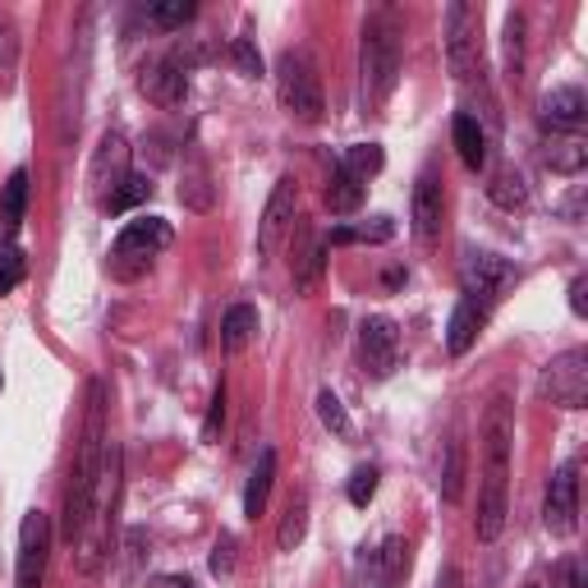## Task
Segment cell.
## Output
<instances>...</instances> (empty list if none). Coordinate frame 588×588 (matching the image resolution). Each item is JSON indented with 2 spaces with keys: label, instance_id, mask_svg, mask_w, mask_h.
Instances as JSON below:
<instances>
[{
  "label": "cell",
  "instance_id": "1",
  "mask_svg": "<svg viewBox=\"0 0 588 588\" xmlns=\"http://www.w3.org/2000/svg\"><path fill=\"white\" fill-rule=\"evenodd\" d=\"M111 470V446H106V386L92 382L87 386V419H83V437H79V460L70 474V492H65V538L79 543L83 529L92 524L97 510V487Z\"/></svg>",
  "mask_w": 588,
  "mask_h": 588
},
{
  "label": "cell",
  "instance_id": "2",
  "mask_svg": "<svg viewBox=\"0 0 588 588\" xmlns=\"http://www.w3.org/2000/svg\"><path fill=\"white\" fill-rule=\"evenodd\" d=\"M510 442H515V414L510 400L497 395L483 419V492H478V538L497 543L510 515Z\"/></svg>",
  "mask_w": 588,
  "mask_h": 588
},
{
  "label": "cell",
  "instance_id": "3",
  "mask_svg": "<svg viewBox=\"0 0 588 588\" xmlns=\"http://www.w3.org/2000/svg\"><path fill=\"white\" fill-rule=\"evenodd\" d=\"M400 79V28L391 14L363 23V92L368 102L382 106Z\"/></svg>",
  "mask_w": 588,
  "mask_h": 588
},
{
  "label": "cell",
  "instance_id": "4",
  "mask_svg": "<svg viewBox=\"0 0 588 588\" xmlns=\"http://www.w3.org/2000/svg\"><path fill=\"white\" fill-rule=\"evenodd\" d=\"M276 92H281V106L290 120L299 125H318L327 102H322V83H318V70L313 60L303 51H286L281 65H276Z\"/></svg>",
  "mask_w": 588,
  "mask_h": 588
},
{
  "label": "cell",
  "instance_id": "5",
  "mask_svg": "<svg viewBox=\"0 0 588 588\" xmlns=\"http://www.w3.org/2000/svg\"><path fill=\"white\" fill-rule=\"evenodd\" d=\"M538 391L561 410H584L588 405V350H566L543 368Z\"/></svg>",
  "mask_w": 588,
  "mask_h": 588
},
{
  "label": "cell",
  "instance_id": "6",
  "mask_svg": "<svg viewBox=\"0 0 588 588\" xmlns=\"http://www.w3.org/2000/svg\"><path fill=\"white\" fill-rule=\"evenodd\" d=\"M47 556H51V515L28 510L19 524V566H14V588H42L47 579Z\"/></svg>",
  "mask_w": 588,
  "mask_h": 588
},
{
  "label": "cell",
  "instance_id": "7",
  "mask_svg": "<svg viewBox=\"0 0 588 588\" xmlns=\"http://www.w3.org/2000/svg\"><path fill=\"white\" fill-rule=\"evenodd\" d=\"M460 281H464V299L478 303V308H492L506 286L519 281V271H515V262H506L497 254H470L460 267Z\"/></svg>",
  "mask_w": 588,
  "mask_h": 588
},
{
  "label": "cell",
  "instance_id": "8",
  "mask_svg": "<svg viewBox=\"0 0 588 588\" xmlns=\"http://www.w3.org/2000/svg\"><path fill=\"white\" fill-rule=\"evenodd\" d=\"M446 65L460 83L478 70V10L470 0H455L446 10Z\"/></svg>",
  "mask_w": 588,
  "mask_h": 588
},
{
  "label": "cell",
  "instance_id": "9",
  "mask_svg": "<svg viewBox=\"0 0 588 588\" xmlns=\"http://www.w3.org/2000/svg\"><path fill=\"white\" fill-rule=\"evenodd\" d=\"M543 524H547V534H556V538L575 534V524H579V464L575 460H566L561 470L551 474L547 502H543Z\"/></svg>",
  "mask_w": 588,
  "mask_h": 588
},
{
  "label": "cell",
  "instance_id": "10",
  "mask_svg": "<svg viewBox=\"0 0 588 588\" xmlns=\"http://www.w3.org/2000/svg\"><path fill=\"white\" fill-rule=\"evenodd\" d=\"M166 244H171V226L162 221V216H147V212H143V216H134V221L115 235V249H111V254H115L120 267H125V262L147 267L152 258L166 249Z\"/></svg>",
  "mask_w": 588,
  "mask_h": 588
},
{
  "label": "cell",
  "instance_id": "11",
  "mask_svg": "<svg viewBox=\"0 0 588 588\" xmlns=\"http://www.w3.org/2000/svg\"><path fill=\"white\" fill-rule=\"evenodd\" d=\"M359 359L373 378H391L400 363V331L391 318H368L359 327Z\"/></svg>",
  "mask_w": 588,
  "mask_h": 588
},
{
  "label": "cell",
  "instance_id": "12",
  "mask_svg": "<svg viewBox=\"0 0 588 588\" xmlns=\"http://www.w3.org/2000/svg\"><path fill=\"white\" fill-rule=\"evenodd\" d=\"M295 203H299L295 179H281V184L271 189L267 212H262V221H258V254H262V258H271L276 249H281V235H286L290 221H295Z\"/></svg>",
  "mask_w": 588,
  "mask_h": 588
},
{
  "label": "cell",
  "instance_id": "13",
  "mask_svg": "<svg viewBox=\"0 0 588 588\" xmlns=\"http://www.w3.org/2000/svg\"><path fill=\"white\" fill-rule=\"evenodd\" d=\"M143 92L162 106H179L184 97H189V65H184V55L171 51L166 60H157V65L143 74Z\"/></svg>",
  "mask_w": 588,
  "mask_h": 588
},
{
  "label": "cell",
  "instance_id": "14",
  "mask_svg": "<svg viewBox=\"0 0 588 588\" xmlns=\"http://www.w3.org/2000/svg\"><path fill=\"white\" fill-rule=\"evenodd\" d=\"M442 212H446V198H442V179L423 171L419 184H414V235L423 244H437L442 235Z\"/></svg>",
  "mask_w": 588,
  "mask_h": 588
},
{
  "label": "cell",
  "instance_id": "15",
  "mask_svg": "<svg viewBox=\"0 0 588 588\" xmlns=\"http://www.w3.org/2000/svg\"><path fill=\"white\" fill-rule=\"evenodd\" d=\"M584 115H588V102H584L579 87H551L543 97V125H551V130L570 134L584 125Z\"/></svg>",
  "mask_w": 588,
  "mask_h": 588
},
{
  "label": "cell",
  "instance_id": "16",
  "mask_svg": "<svg viewBox=\"0 0 588 588\" xmlns=\"http://www.w3.org/2000/svg\"><path fill=\"white\" fill-rule=\"evenodd\" d=\"M125 166H130V143L120 138V134H106V138H102V147H97V162H92V184L111 194L115 184L130 175Z\"/></svg>",
  "mask_w": 588,
  "mask_h": 588
},
{
  "label": "cell",
  "instance_id": "17",
  "mask_svg": "<svg viewBox=\"0 0 588 588\" xmlns=\"http://www.w3.org/2000/svg\"><path fill=\"white\" fill-rule=\"evenodd\" d=\"M483 322H487V308H478V303H470V299H460L455 313H451V327H446V350H451V354H470L474 340H478V331H483Z\"/></svg>",
  "mask_w": 588,
  "mask_h": 588
},
{
  "label": "cell",
  "instance_id": "18",
  "mask_svg": "<svg viewBox=\"0 0 588 588\" xmlns=\"http://www.w3.org/2000/svg\"><path fill=\"white\" fill-rule=\"evenodd\" d=\"M451 138H455L460 162L470 166V171H483V166H487V134H483V125H478V120H474L470 111H460V115H455Z\"/></svg>",
  "mask_w": 588,
  "mask_h": 588
},
{
  "label": "cell",
  "instance_id": "19",
  "mask_svg": "<svg viewBox=\"0 0 588 588\" xmlns=\"http://www.w3.org/2000/svg\"><path fill=\"white\" fill-rule=\"evenodd\" d=\"M23 212H28V171L19 166L6 179V189H0V235L14 239L19 226H23Z\"/></svg>",
  "mask_w": 588,
  "mask_h": 588
},
{
  "label": "cell",
  "instance_id": "20",
  "mask_svg": "<svg viewBox=\"0 0 588 588\" xmlns=\"http://www.w3.org/2000/svg\"><path fill=\"white\" fill-rule=\"evenodd\" d=\"M363 194H368V184L354 179L345 166L331 171V179H327V207H331V212H340V216H345V212H359V207H363Z\"/></svg>",
  "mask_w": 588,
  "mask_h": 588
},
{
  "label": "cell",
  "instance_id": "21",
  "mask_svg": "<svg viewBox=\"0 0 588 588\" xmlns=\"http://www.w3.org/2000/svg\"><path fill=\"white\" fill-rule=\"evenodd\" d=\"M258 336V308H249V303H235L230 313L221 318V345L230 350V354H239L249 340Z\"/></svg>",
  "mask_w": 588,
  "mask_h": 588
},
{
  "label": "cell",
  "instance_id": "22",
  "mask_svg": "<svg viewBox=\"0 0 588 588\" xmlns=\"http://www.w3.org/2000/svg\"><path fill=\"white\" fill-rule=\"evenodd\" d=\"M271 478H276V451H262L254 474H249V487H244V515L258 519L262 506H267V492H271Z\"/></svg>",
  "mask_w": 588,
  "mask_h": 588
},
{
  "label": "cell",
  "instance_id": "23",
  "mask_svg": "<svg viewBox=\"0 0 588 588\" xmlns=\"http://www.w3.org/2000/svg\"><path fill=\"white\" fill-rule=\"evenodd\" d=\"M290 267H295L299 290H313L318 276H322V267H327V239H313V235H308V244L290 258Z\"/></svg>",
  "mask_w": 588,
  "mask_h": 588
},
{
  "label": "cell",
  "instance_id": "24",
  "mask_svg": "<svg viewBox=\"0 0 588 588\" xmlns=\"http://www.w3.org/2000/svg\"><path fill=\"white\" fill-rule=\"evenodd\" d=\"M336 166H345L354 179L368 184V179H373V175L386 166V152H382L378 143H354V147H345V157H340Z\"/></svg>",
  "mask_w": 588,
  "mask_h": 588
},
{
  "label": "cell",
  "instance_id": "25",
  "mask_svg": "<svg viewBox=\"0 0 588 588\" xmlns=\"http://www.w3.org/2000/svg\"><path fill=\"white\" fill-rule=\"evenodd\" d=\"M147 198H152V179H147V175H125V179H120L115 189L102 198V207L120 216V212H130V207L147 203Z\"/></svg>",
  "mask_w": 588,
  "mask_h": 588
},
{
  "label": "cell",
  "instance_id": "26",
  "mask_svg": "<svg viewBox=\"0 0 588 588\" xmlns=\"http://www.w3.org/2000/svg\"><path fill=\"white\" fill-rule=\"evenodd\" d=\"M487 198L497 203V207H506V212L524 207V203H529V189H524V175H519V171H497V175L487 179Z\"/></svg>",
  "mask_w": 588,
  "mask_h": 588
},
{
  "label": "cell",
  "instance_id": "27",
  "mask_svg": "<svg viewBox=\"0 0 588 588\" xmlns=\"http://www.w3.org/2000/svg\"><path fill=\"white\" fill-rule=\"evenodd\" d=\"M391 235H395L391 216H373L368 226H340V230H331V244H386Z\"/></svg>",
  "mask_w": 588,
  "mask_h": 588
},
{
  "label": "cell",
  "instance_id": "28",
  "mask_svg": "<svg viewBox=\"0 0 588 588\" xmlns=\"http://www.w3.org/2000/svg\"><path fill=\"white\" fill-rule=\"evenodd\" d=\"M373 556H378V566H382L386 584L405 579V570H410V543H405V538H386L382 551H373Z\"/></svg>",
  "mask_w": 588,
  "mask_h": 588
},
{
  "label": "cell",
  "instance_id": "29",
  "mask_svg": "<svg viewBox=\"0 0 588 588\" xmlns=\"http://www.w3.org/2000/svg\"><path fill=\"white\" fill-rule=\"evenodd\" d=\"M303 534H308V502L295 497L290 510H286V519H281V534H276V543H281V551H295L303 543Z\"/></svg>",
  "mask_w": 588,
  "mask_h": 588
},
{
  "label": "cell",
  "instance_id": "30",
  "mask_svg": "<svg viewBox=\"0 0 588 588\" xmlns=\"http://www.w3.org/2000/svg\"><path fill=\"white\" fill-rule=\"evenodd\" d=\"M194 14H198L194 0H157V6H147V19L162 23V28H184Z\"/></svg>",
  "mask_w": 588,
  "mask_h": 588
},
{
  "label": "cell",
  "instance_id": "31",
  "mask_svg": "<svg viewBox=\"0 0 588 588\" xmlns=\"http://www.w3.org/2000/svg\"><path fill=\"white\" fill-rule=\"evenodd\" d=\"M23 281V249L14 239H0V295H10Z\"/></svg>",
  "mask_w": 588,
  "mask_h": 588
},
{
  "label": "cell",
  "instance_id": "32",
  "mask_svg": "<svg viewBox=\"0 0 588 588\" xmlns=\"http://www.w3.org/2000/svg\"><path fill=\"white\" fill-rule=\"evenodd\" d=\"M318 419L336 432V437H350V432H354V423H350L345 405H340V400H336L331 391H322V395H318Z\"/></svg>",
  "mask_w": 588,
  "mask_h": 588
},
{
  "label": "cell",
  "instance_id": "33",
  "mask_svg": "<svg viewBox=\"0 0 588 588\" xmlns=\"http://www.w3.org/2000/svg\"><path fill=\"white\" fill-rule=\"evenodd\" d=\"M378 478H382V474L373 470V464H359V470L350 474V487H345L350 502H354V506H368V502H373V497H378Z\"/></svg>",
  "mask_w": 588,
  "mask_h": 588
},
{
  "label": "cell",
  "instance_id": "34",
  "mask_svg": "<svg viewBox=\"0 0 588 588\" xmlns=\"http://www.w3.org/2000/svg\"><path fill=\"white\" fill-rule=\"evenodd\" d=\"M230 60L239 65V74H244V79H258V74H262V55H258V47H254L249 38H235Z\"/></svg>",
  "mask_w": 588,
  "mask_h": 588
},
{
  "label": "cell",
  "instance_id": "35",
  "mask_svg": "<svg viewBox=\"0 0 588 588\" xmlns=\"http://www.w3.org/2000/svg\"><path fill=\"white\" fill-rule=\"evenodd\" d=\"M460 455H464V451H460V442H451V446H446V470H442V497H446V502H455V497H460V474H464Z\"/></svg>",
  "mask_w": 588,
  "mask_h": 588
},
{
  "label": "cell",
  "instance_id": "36",
  "mask_svg": "<svg viewBox=\"0 0 588 588\" xmlns=\"http://www.w3.org/2000/svg\"><path fill=\"white\" fill-rule=\"evenodd\" d=\"M547 166H551V171H570V175H575V171L584 166V147H579V143H561V152H547Z\"/></svg>",
  "mask_w": 588,
  "mask_h": 588
},
{
  "label": "cell",
  "instance_id": "37",
  "mask_svg": "<svg viewBox=\"0 0 588 588\" xmlns=\"http://www.w3.org/2000/svg\"><path fill=\"white\" fill-rule=\"evenodd\" d=\"M230 566H235V538L221 534L212 547V575H230Z\"/></svg>",
  "mask_w": 588,
  "mask_h": 588
},
{
  "label": "cell",
  "instance_id": "38",
  "mask_svg": "<svg viewBox=\"0 0 588 588\" xmlns=\"http://www.w3.org/2000/svg\"><path fill=\"white\" fill-rule=\"evenodd\" d=\"M221 419H226V386H216L212 410H207V423H203V437H207V442L216 437V427H221Z\"/></svg>",
  "mask_w": 588,
  "mask_h": 588
},
{
  "label": "cell",
  "instance_id": "39",
  "mask_svg": "<svg viewBox=\"0 0 588 588\" xmlns=\"http://www.w3.org/2000/svg\"><path fill=\"white\" fill-rule=\"evenodd\" d=\"M14 51H19V38H14V23L0 19V74L14 65Z\"/></svg>",
  "mask_w": 588,
  "mask_h": 588
},
{
  "label": "cell",
  "instance_id": "40",
  "mask_svg": "<svg viewBox=\"0 0 588 588\" xmlns=\"http://www.w3.org/2000/svg\"><path fill=\"white\" fill-rule=\"evenodd\" d=\"M584 295H588V281H584V276H575V281H570V313H579V318L588 313V299Z\"/></svg>",
  "mask_w": 588,
  "mask_h": 588
},
{
  "label": "cell",
  "instance_id": "41",
  "mask_svg": "<svg viewBox=\"0 0 588 588\" xmlns=\"http://www.w3.org/2000/svg\"><path fill=\"white\" fill-rule=\"evenodd\" d=\"M147 588H198L189 575H157V579H152Z\"/></svg>",
  "mask_w": 588,
  "mask_h": 588
},
{
  "label": "cell",
  "instance_id": "42",
  "mask_svg": "<svg viewBox=\"0 0 588 588\" xmlns=\"http://www.w3.org/2000/svg\"><path fill=\"white\" fill-rule=\"evenodd\" d=\"M561 588H584V575H579V561H561Z\"/></svg>",
  "mask_w": 588,
  "mask_h": 588
},
{
  "label": "cell",
  "instance_id": "43",
  "mask_svg": "<svg viewBox=\"0 0 588 588\" xmlns=\"http://www.w3.org/2000/svg\"><path fill=\"white\" fill-rule=\"evenodd\" d=\"M529 588H543V584H529Z\"/></svg>",
  "mask_w": 588,
  "mask_h": 588
},
{
  "label": "cell",
  "instance_id": "44",
  "mask_svg": "<svg viewBox=\"0 0 588 588\" xmlns=\"http://www.w3.org/2000/svg\"><path fill=\"white\" fill-rule=\"evenodd\" d=\"M0 386H6V378H0Z\"/></svg>",
  "mask_w": 588,
  "mask_h": 588
}]
</instances>
